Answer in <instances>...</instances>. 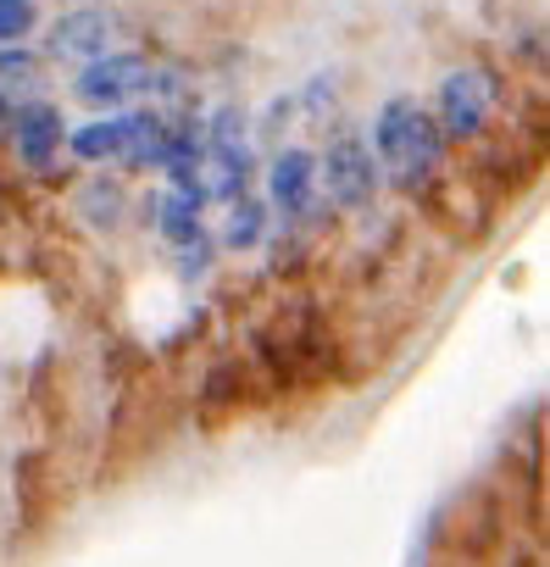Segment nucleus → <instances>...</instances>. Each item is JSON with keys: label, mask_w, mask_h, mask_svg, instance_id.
I'll return each mask as SVG.
<instances>
[{"label": "nucleus", "mask_w": 550, "mask_h": 567, "mask_svg": "<svg viewBox=\"0 0 550 567\" xmlns=\"http://www.w3.org/2000/svg\"><path fill=\"white\" fill-rule=\"evenodd\" d=\"M367 151H373L378 173H390L401 189H423L445 167V134H439L434 112L412 95H395V101L378 106Z\"/></svg>", "instance_id": "nucleus-1"}, {"label": "nucleus", "mask_w": 550, "mask_h": 567, "mask_svg": "<svg viewBox=\"0 0 550 567\" xmlns=\"http://www.w3.org/2000/svg\"><path fill=\"white\" fill-rule=\"evenodd\" d=\"M318 184H323L329 206H340V212H362V206L378 195L384 173H378L367 140L351 134V128H340V134L329 140V151L318 156Z\"/></svg>", "instance_id": "nucleus-2"}, {"label": "nucleus", "mask_w": 550, "mask_h": 567, "mask_svg": "<svg viewBox=\"0 0 550 567\" xmlns=\"http://www.w3.org/2000/svg\"><path fill=\"white\" fill-rule=\"evenodd\" d=\"M151 56H139V51H112V56H101V62H90V68H79V79H73V95H79V106H90V112H128V101H139L145 90H151Z\"/></svg>", "instance_id": "nucleus-3"}, {"label": "nucleus", "mask_w": 550, "mask_h": 567, "mask_svg": "<svg viewBox=\"0 0 550 567\" xmlns=\"http://www.w3.org/2000/svg\"><path fill=\"white\" fill-rule=\"evenodd\" d=\"M495 101H500V90H495L489 68H456V73L439 79L434 123H439L445 140H478L489 128V117H495Z\"/></svg>", "instance_id": "nucleus-4"}, {"label": "nucleus", "mask_w": 550, "mask_h": 567, "mask_svg": "<svg viewBox=\"0 0 550 567\" xmlns=\"http://www.w3.org/2000/svg\"><path fill=\"white\" fill-rule=\"evenodd\" d=\"M45 51L56 56V62H101V56H112L117 51V18L106 12V7H79V12H62L56 23H51V40H45Z\"/></svg>", "instance_id": "nucleus-5"}, {"label": "nucleus", "mask_w": 550, "mask_h": 567, "mask_svg": "<svg viewBox=\"0 0 550 567\" xmlns=\"http://www.w3.org/2000/svg\"><path fill=\"white\" fill-rule=\"evenodd\" d=\"M312 195H318V156L307 145H284L279 156L267 162V212L307 217Z\"/></svg>", "instance_id": "nucleus-6"}, {"label": "nucleus", "mask_w": 550, "mask_h": 567, "mask_svg": "<svg viewBox=\"0 0 550 567\" xmlns=\"http://www.w3.org/2000/svg\"><path fill=\"white\" fill-rule=\"evenodd\" d=\"M12 128H18V156L29 173H51L56 156H62V140H68V123L51 101H29V106H12Z\"/></svg>", "instance_id": "nucleus-7"}, {"label": "nucleus", "mask_w": 550, "mask_h": 567, "mask_svg": "<svg viewBox=\"0 0 550 567\" xmlns=\"http://www.w3.org/2000/svg\"><path fill=\"white\" fill-rule=\"evenodd\" d=\"M128 128H134V112H112V117H95V123L68 128L62 151H73L79 162H123V151H128Z\"/></svg>", "instance_id": "nucleus-8"}, {"label": "nucleus", "mask_w": 550, "mask_h": 567, "mask_svg": "<svg viewBox=\"0 0 550 567\" xmlns=\"http://www.w3.org/2000/svg\"><path fill=\"white\" fill-rule=\"evenodd\" d=\"M206 223H200V206L189 200V195H178V189H162L156 195V234L167 239V245H184V239H195Z\"/></svg>", "instance_id": "nucleus-9"}, {"label": "nucleus", "mask_w": 550, "mask_h": 567, "mask_svg": "<svg viewBox=\"0 0 550 567\" xmlns=\"http://www.w3.org/2000/svg\"><path fill=\"white\" fill-rule=\"evenodd\" d=\"M267 200H256V195H239L234 206H228V228H222V245L228 250H250V245H261L267 239Z\"/></svg>", "instance_id": "nucleus-10"}, {"label": "nucleus", "mask_w": 550, "mask_h": 567, "mask_svg": "<svg viewBox=\"0 0 550 567\" xmlns=\"http://www.w3.org/2000/svg\"><path fill=\"white\" fill-rule=\"evenodd\" d=\"M40 73H45V62L34 51H23V45L0 51V90H7V84H40Z\"/></svg>", "instance_id": "nucleus-11"}, {"label": "nucleus", "mask_w": 550, "mask_h": 567, "mask_svg": "<svg viewBox=\"0 0 550 567\" xmlns=\"http://www.w3.org/2000/svg\"><path fill=\"white\" fill-rule=\"evenodd\" d=\"M34 18H40L34 0H0V51L18 45V40L34 29Z\"/></svg>", "instance_id": "nucleus-12"}, {"label": "nucleus", "mask_w": 550, "mask_h": 567, "mask_svg": "<svg viewBox=\"0 0 550 567\" xmlns=\"http://www.w3.org/2000/svg\"><path fill=\"white\" fill-rule=\"evenodd\" d=\"M211 256H217V239L200 228L195 239L178 245V272H184V278H200V272H211Z\"/></svg>", "instance_id": "nucleus-13"}, {"label": "nucleus", "mask_w": 550, "mask_h": 567, "mask_svg": "<svg viewBox=\"0 0 550 567\" xmlns=\"http://www.w3.org/2000/svg\"><path fill=\"white\" fill-rule=\"evenodd\" d=\"M12 123V101H7V90H0V128Z\"/></svg>", "instance_id": "nucleus-14"}]
</instances>
